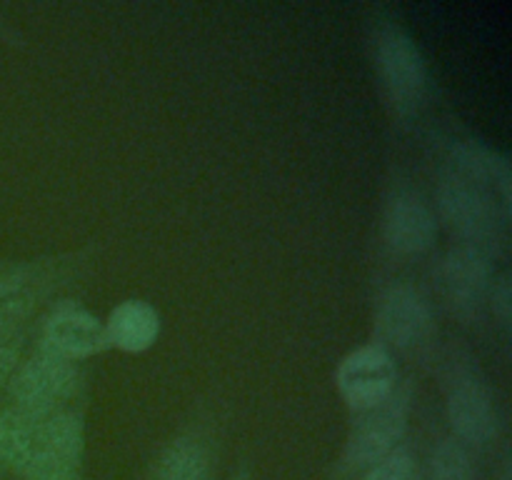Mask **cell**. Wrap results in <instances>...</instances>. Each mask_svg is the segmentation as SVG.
I'll return each mask as SVG.
<instances>
[{
  "label": "cell",
  "mask_w": 512,
  "mask_h": 480,
  "mask_svg": "<svg viewBox=\"0 0 512 480\" xmlns=\"http://www.w3.org/2000/svg\"><path fill=\"white\" fill-rule=\"evenodd\" d=\"M438 215L460 238L458 245L493 255L503 240V228L510 220V208L483 180L448 168L435 188Z\"/></svg>",
  "instance_id": "cell-1"
},
{
  "label": "cell",
  "mask_w": 512,
  "mask_h": 480,
  "mask_svg": "<svg viewBox=\"0 0 512 480\" xmlns=\"http://www.w3.org/2000/svg\"><path fill=\"white\" fill-rule=\"evenodd\" d=\"M370 55L385 105L395 118H413L425 103L428 68L413 35L393 18H380L370 33Z\"/></svg>",
  "instance_id": "cell-2"
},
{
  "label": "cell",
  "mask_w": 512,
  "mask_h": 480,
  "mask_svg": "<svg viewBox=\"0 0 512 480\" xmlns=\"http://www.w3.org/2000/svg\"><path fill=\"white\" fill-rule=\"evenodd\" d=\"M80 383H83V370L78 363L38 350L28 360L18 363L15 373L10 375V405L30 418H48L58 410H65V403L73 400Z\"/></svg>",
  "instance_id": "cell-3"
},
{
  "label": "cell",
  "mask_w": 512,
  "mask_h": 480,
  "mask_svg": "<svg viewBox=\"0 0 512 480\" xmlns=\"http://www.w3.org/2000/svg\"><path fill=\"white\" fill-rule=\"evenodd\" d=\"M408 413L410 393L408 388H400V385L385 403L363 410V413H353L343 458H340L343 470L348 473L368 470L370 465L400 448V440L408 430Z\"/></svg>",
  "instance_id": "cell-4"
},
{
  "label": "cell",
  "mask_w": 512,
  "mask_h": 480,
  "mask_svg": "<svg viewBox=\"0 0 512 480\" xmlns=\"http://www.w3.org/2000/svg\"><path fill=\"white\" fill-rule=\"evenodd\" d=\"M445 388V410L455 438L463 445L490 443L500 430V415L483 375L458 363L450 368Z\"/></svg>",
  "instance_id": "cell-5"
},
{
  "label": "cell",
  "mask_w": 512,
  "mask_h": 480,
  "mask_svg": "<svg viewBox=\"0 0 512 480\" xmlns=\"http://www.w3.org/2000/svg\"><path fill=\"white\" fill-rule=\"evenodd\" d=\"M85 450L83 415L65 408L38 420L33 458L20 473L23 480H80Z\"/></svg>",
  "instance_id": "cell-6"
},
{
  "label": "cell",
  "mask_w": 512,
  "mask_h": 480,
  "mask_svg": "<svg viewBox=\"0 0 512 480\" xmlns=\"http://www.w3.org/2000/svg\"><path fill=\"white\" fill-rule=\"evenodd\" d=\"M335 385H338V393L345 405L353 413H363V410L385 403L395 393L398 365L383 345H363L340 360L338 370H335Z\"/></svg>",
  "instance_id": "cell-7"
},
{
  "label": "cell",
  "mask_w": 512,
  "mask_h": 480,
  "mask_svg": "<svg viewBox=\"0 0 512 480\" xmlns=\"http://www.w3.org/2000/svg\"><path fill=\"white\" fill-rule=\"evenodd\" d=\"M108 348L105 323L95 318L90 310H85L78 300L55 303L40 325L38 350L58 355V358L78 363V360L93 358Z\"/></svg>",
  "instance_id": "cell-8"
},
{
  "label": "cell",
  "mask_w": 512,
  "mask_h": 480,
  "mask_svg": "<svg viewBox=\"0 0 512 480\" xmlns=\"http://www.w3.org/2000/svg\"><path fill=\"white\" fill-rule=\"evenodd\" d=\"M433 333V313L423 295L410 285L385 290L375 308V343L385 350H415Z\"/></svg>",
  "instance_id": "cell-9"
},
{
  "label": "cell",
  "mask_w": 512,
  "mask_h": 480,
  "mask_svg": "<svg viewBox=\"0 0 512 480\" xmlns=\"http://www.w3.org/2000/svg\"><path fill=\"white\" fill-rule=\"evenodd\" d=\"M440 285L453 313L463 320L478 318L490 298V255L468 245H455L440 265Z\"/></svg>",
  "instance_id": "cell-10"
},
{
  "label": "cell",
  "mask_w": 512,
  "mask_h": 480,
  "mask_svg": "<svg viewBox=\"0 0 512 480\" xmlns=\"http://www.w3.org/2000/svg\"><path fill=\"white\" fill-rule=\"evenodd\" d=\"M438 238V215L413 190H398L383 210V240L398 255L428 253Z\"/></svg>",
  "instance_id": "cell-11"
},
{
  "label": "cell",
  "mask_w": 512,
  "mask_h": 480,
  "mask_svg": "<svg viewBox=\"0 0 512 480\" xmlns=\"http://www.w3.org/2000/svg\"><path fill=\"white\" fill-rule=\"evenodd\" d=\"M105 335L110 348L123 353H145L160 335V315L150 303L138 298L123 300L110 310L105 320Z\"/></svg>",
  "instance_id": "cell-12"
},
{
  "label": "cell",
  "mask_w": 512,
  "mask_h": 480,
  "mask_svg": "<svg viewBox=\"0 0 512 480\" xmlns=\"http://www.w3.org/2000/svg\"><path fill=\"white\" fill-rule=\"evenodd\" d=\"M450 168L483 180V183L490 185V188L500 195V200L510 208L512 203L510 163L505 155L498 153V150L488 148V145L473 138L458 140V143L450 145Z\"/></svg>",
  "instance_id": "cell-13"
},
{
  "label": "cell",
  "mask_w": 512,
  "mask_h": 480,
  "mask_svg": "<svg viewBox=\"0 0 512 480\" xmlns=\"http://www.w3.org/2000/svg\"><path fill=\"white\" fill-rule=\"evenodd\" d=\"M213 460L205 443L193 435L175 438L163 448L150 468L148 480H210Z\"/></svg>",
  "instance_id": "cell-14"
},
{
  "label": "cell",
  "mask_w": 512,
  "mask_h": 480,
  "mask_svg": "<svg viewBox=\"0 0 512 480\" xmlns=\"http://www.w3.org/2000/svg\"><path fill=\"white\" fill-rule=\"evenodd\" d=\"M38 420L40 418L20 413L13 405L0 410V468H10L18 475L28 468L33 458Z\"/></svg>",
  "instance_id": "cell-15"
},
{
  "label": "cell",
  "mask_w": 512,
  "mask_h": 480,
  "mask_svg": "<svg viewBox=\"0 0 512 480\" xmlns=\"http://www.w3.org/2000/svg\"><path fill=\"white\" fill-rule=\"evenodd\" d=\"M428 480H473L470 453L458 438H445L435 445Z\"/></svg>",
  "instance_id": "cell-16"
},
{
  "label": "cell",
  "mask_w": 512,
  "mask_h": 480,
  "mask_svg": "<svg viewBox=\"0 0 512 480\" xmlns=\"http://www.w3.org/2000/svg\"><path fill=\"white\" fill-rule=\"evenodd\" d=\"M35 305H38V293L30 288V283L0 300V348L13 345V338L28 323Z\"/></svg>",
  "instance_id": "cell-17"
},
{
  "label": "cell",
  "mask_w": 512,
  "mask_h": 480,
  "mask_svg": "<svg viewBox=\"0 0 512 480\" xmlns=\"http://www.w3.org/2000/svg\"><path fill=\"white\" fill-rule=\"evenodd\" d=\"M360 480H415V458L408 448H395L368 470H363Z\"/></svg>",
  "instance_id": "cell-18"
},
{
  "label": "cell",
  "mask_w": 512,
  "mask_h": 480,
  "mask_svg": "<svg viewBox=\"0 0 512 480\" xmlns=\"http://www.w3.org/2000/svg\"><path fill=\"white\" fill-rule=\"evenodd\" d=\"M490 305H493V315L498 318V323L505 330H510L512 325V288L508 275H500L498 280L490 288Z\"/></svg>",
  "instance_id": "cell-19"
},
{
  "label": "cell",
  "mask_w": 512,
  "mask_h": 480,
  "mask_svg": "<svg viewBox=\"0 0 512 480\" xmlns=\"http://www.w3.org/2000/svg\"><path fill=\"white\" fill-rule=\"evenodd\" d=\"M30 283V275L28 270L23 268H15V270H0V300L13 295L15 290L25 288Z\"/></svg>",
  "instance_id": "cell-20"
},
{
  "label": "cell",
  "mask_w": 512,
  "mask_h": 480,
  "mask_svg": "<svg viewBox=\"0 0 512 480\" xmlns=\"http://www.w3.org/2000/svg\"><path fill=\"white\" fill-rule=\"evenodd\" d=\"M18 363H20V353L15 345H5V348H0V390L8 388L10 375L15 373Z\"/></svg>",
  "instance_id": "cell-21"
},
{
  "label": "cell",
  "mask_w": 512,
  "mask_h": 480,
  "mask_svg": "<svg viewBox=\"0 0 512 480\" xmlns=\"http://www.w3.org/2000/svg\"><path fill=\"white\" fill-rule=\"evenodd\" d=\"M233 480H253V478H245V475H238V478H233Z\"/></svg>",
  "instance_id": "cell-22"
},
{
  "label": "cell",
  "mask_w": 512,
  "mask_h": 480,
  "mask_svg": "<svg viewBox=\"0 0 512 480\" xmlns=\"http://www.w3.org/2000/svg\"><path fill=\"white\" fill-rule=\"evenodd\" d=\"M503 480H508V478H503Z\"/></svg>",
  "instance_id": "cell-23"
}]
</instances>
